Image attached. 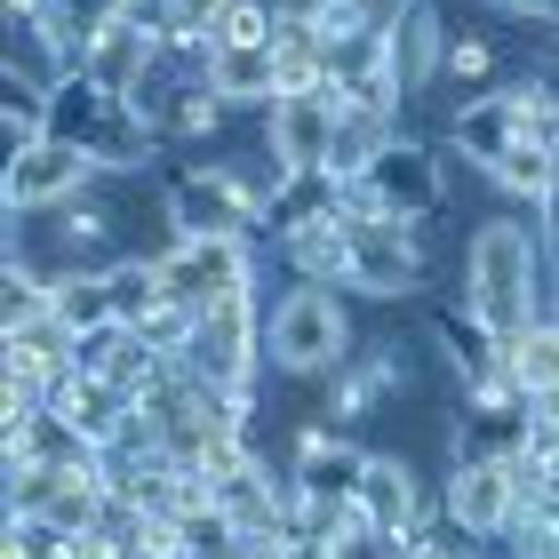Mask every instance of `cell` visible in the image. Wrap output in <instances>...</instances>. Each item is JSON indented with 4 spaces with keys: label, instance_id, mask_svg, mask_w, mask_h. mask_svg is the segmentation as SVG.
Returning a JSON list of instances; mask_svg holds the SVG:
<instances>
[{
    "label": "cell",
    "instance_id": "6da1fadb",
    "mask_svg": "<svg viewBox=\"0 0 559 559\" xmlns=\"http://www.w3.org/2000/svg\"><path fill=\"white\" fill-rule=\"evenodd\" d=\"M455 296H464L496 336H520L527 320H544V304H551V248L536 233V216H520V209L472 216V233H464V288Z\"/></svg>",
    "mask_w": 559,
    "mask_h": 559
},
{
    "label": "cell",
    "instance_id": "7a4b0ae2",
    "mask_svg": "<svg viewBox=\"0 0 559 559\" xmlns=\"http://www.w3.org/2000/svg\"><path fill=\"white\" fill-rule=\"evenodd\" d=\"M352 352H360V328H352L344 288L272 280V296H264V368H272V384H328Z\"/></svg>",
    "mask_w": 559,
    "mask_h": 559
},
{
    "label": "cell",
    "instance_id": "3957f363",
    "mask_svg": "<svg viewBox=\"0 0 559 559\" xmlns=\"http://www.w3.org/2000/svg\"><path fill=\"white\" fill-rule=\"evenodd\" d=\"M344 224H352L344 296H360V304H408L424 288V272H431V224L376 216L368 192H344Z\"/></svg>",
    "mask_w": 559,
    "mask_h": 559
},
{
    "label": "cell",
    "instance_id": "277c9868",
    "mask_svg": "<svg viewBox=\"0 0 559 559\" xmlns=\"http://www.w3.org/2000/svg\"><path fill=\"white\" fill-rule=\"evenodd\" d=\"M527 512H536V488L520 479L512 455H488V464H455V472L440 479V527H448V536H464L472 551L503 544Z\"/></svg>",
    "mask_w": 559,
    "mask_h": 559
},
{
    "label": "cell",
    "instance_id": "5b68a950",
    "mask_svg": "<svg viewBox=\"0 0 559 559\" xmlns=\"http://www.w3.org/2000/svg\"><path fill=\"white\" fill-rule=\"evenodd\" d=\"M368 464H376V448H360V431H344L328 416H304L288 440V488L304 512H352Z\"/></svg>",
    "mask_w": 559,
    "mask_h": 559
},
{
    "label": "cell",
    "instance_id": "8992f818",
    "mask_svg": "<svg viewBox=\"0 0 559 559\" xmlns=\"http://www.w3.org/2000/svg\"><path fill=\"white\" fill-rule=\"evenodd\" d=\"M112 503V479L96 455L81 464H9V520H40V527H64V536H88Z\"/></svg>",
    "mask_w": 559,
    "mask_h": 559
},
{
    "label": "cell",
    "instance_id": "52a82bcc",
    "mask_svg": "<svg viewBox=\"0 0 559 559\" xmlns=\"http://www.w3.org/2000/svg\"><path fill=\"white\" fill-rule=\"evenodd\" d=\"M352 192H368V209H376V216H400V224H440V216H448V152L400 129L384 152H376V168H368Z\"/></svg>",
    "mask_w": 559,
    "mask_h": 559
},
{
    "label": "cell",
    "instance_id": "ba28073f",
    "mask_svg": "<svg viewBox=\"0 0 559 559\" xmlns=\"http://www.w3.org/2000/svg\"><path fill=\"white\" fill-rule=\"evenodd\" d=\"M96 185V160L81 144H64V136H40L33 152H16L9 168H0V209L9 216H48V209H64V200H81Z\"/></svg>",
    "mask_w": 559,
    "mask_h": 559
},
{
    "label": "cell",
    "instance_id": "9c48e42d",
    "mask_svg": "<svg viewBox=\"0 0 559 559\" xmlns=\"http://www.w3.org/2000/svg\"><path fill=\"white\" fill-rule=\"evenodd\" d=\"M527 112H536V105H527V81H503L488 96H455V112H448V160L488 176L503 152L527 136Z\"/></svg>",
    "mask_w": 559,
    "mask_h": 559
},
{
    "label": "cell",
    "instance_id": "30bf717a",
    "mask_svg": "<svg viewBox=\"0 0 559 559\" xmlns=\"http://www.w3.org/2000/svg\"><path fill=\"white\" fill-rule=\"evenodd\" d=\"M257 129H264V152H272L280 185L328 176V144H336V88H320V96H280Z\"/></svg>",
    "mask_w": 559,
    "mask_h": 559
},
{
    "label": "cell",
    "instance_id": "8fae6325",
    "mask_svg": "<svg viewBox=\"0 0 559 559\" xmlns=\"http://www.w3.org/2000/svg\"><path fill=\"white\" fill-rule=\"evenodd\" d=\"M424 344H431V360L455 376V392L496 384V376H503V336L472 312L464 296H455V304H424Z\"/></svg>",
    "mask_w": 559,
    "mask_h": 559
},
{
    "label": "cell",
    "instance_id": "7c38bea8",
    "mask_svg": "<svg viewBox=\"0 0 559 559\" xmlns=\"http://www.w3.org/2000/svg\"><path fill=\"white\" fill-rule=\"evenodd\" d=\"M352 512L368 527H392V536H431V527H440V488H424L416 464H400V455H376Z\"/></svg>",
    "mask_w": 559,
    "mask_h": 559
},
{
    "label": "cell",
    "instance_id": "4fadbf2b",
    "mask_svg": "<svg viewBox=\"0 0 559 559\" xmlns=\"http://www.w3.org/2000/svg\"><path fill=\"white\" fill-rule=\"evenodd\" d=\"M216 512L233 520V536H288L296 527V488L264 464V455H248L240 472L216 479Z\"/></svg>",
    "mask_w": 559,
    "mask_h": 559
},
{
    "label": "cell",
    "instance_id": "5bb4252c",
    "mask_svg": "<svg viewBox=\"0 0 559 559\" xmlns=\"http://www.w3.org/2000/svg\"><path fill=\"white\" fill-rule=\"evenodd\" d=\"M448 33L455 24L440 16V0H400L392 9V64H400V81H408V105L448 72Z\"/></svg>",
    "mask_w": 559,
    "mask_h": 559
},
{
    "label": "cell",
    "instance_id": "9a60e30c",
    "mask_svg": "<svg viewBox=\"0 0 559 559\" xmlns=\"http://www.w3.org/2000/svg\"><path fill=\"white\" fill-rule=\"evenodd\" d=\"M152 57H160V40L144 33V24H129V16H105L88 33V48H81V72L96 88H112V96H136V81L152 72Z\"/></svg>",
    "mask_w": 559,
    "mask_h": 559
},
{
    "label": "cell",
    "instance_id": "2e32d148",
    "mask_svg": "<svg viewBox=\"0 0 559 559\" xmlns=\"http://www.w3.org/2000/svg\"><path fill=\"white\" fill-rule=\"evenodd\" d=\"M209 88L233 112H257L264 120L280 105V57H272V48H209Z\"/></svg>",
    "mask_w": 559,
    "mask_h": 559
},
{
    "label": "cell",
    "instance_id": "e0dca14e",
    "mask_svg": "<svg viewBox=\"0 0 559 559\" xmlns=\"http://www.w3.org/2000/svg\"><path fill=\"white\" fill-rule=\"evenodd\" d=\"M392 136H400L392 120H376V112H360V105H344V96H336V144H328V185L352 192V185H360V176L376 168V152H384Z\"/></svg>",
    "mask_w": 559,
    "mask_h": 559
},
{
    "label": "cell",
    "instance_id": "ac0fdd59",
    "mask_svg": "<svg viewBox=\"0 0 559 559\" xmlns=\"http://www.w3.org/2000/svg\"><path fill=\"white\" fill-rule=\"evenodd\" d=\"M503 376L527 392V408L536 400H559V320H527L520 336H503Z\"/></svg>",
    "mask_w": 559,
    "mask_h": 559
},
{
    "label": "cell",
    "instance_id": "d6986e66",
    "mask_svg": "<svg viewBox=\"0 0 559 559\" xmlns=\"http://www.w3.org/2000/svg\"><path fill=\"white\" fill-rule=\"evenodd\" d=\"M496 72H503V33H496V24H479V16L455 24V33H448V72H440V81H455L464 96H488V88H503Z\"/></svg>",
    "mask_w": 559,
    "mask_h": 559
},
{
    "label": "cell",
    "instance_id": "ffe728a7",
    "mask_svg": "<svg viewBox=\"0 0 559 559\" xmlns=\"http://www.w3.org/2000/svg\"><path fill=\"white\" fill-rule=\"evenodd\" d=\"M488 192H503L512 209H544V200L559 192V168H551V152L536 144V136H520L503 160L488 168Z\"/></svg>",
    "mask_w": 559,
    "mask_h": 559
},
{
    "label": "cell",
    "instance_id": "44dd1931",
    "mask_svg": "<svg viewBox=\"0 0 559 559\" xmlns=\"http://www.w3.org/2000/svg\"><path fill=\"white\" fill-rule=\"evenodd\" d=\"M40 136H48V88L0 72V144H9V160H16V152H33Z\"/></svg>",
    "mask_w": 559,
    "mask_h": 559
},
{
    "label": "cell",
    "instance_id": "7402d4cb",
    "mask_svg": "<svg viewBox=\"0 0 559 559\" xmlns=\"http://www.w3.org/2000/svg\"><path fill=\"white\" fill-rule=\"evenodd\" d=\"M112 320V296H105V264L88 272H57V328L64 336H88V328Z\"/></svg>",
    "mask_w": 559,
    "mask_h": 559
},
{
    "label": "cell",
    "instance_id": "603a6c76",
    "mask_svg": "<svg viewBox=\"0 0 559 559\" xmlns=\"http://www.w3.org/2000/svg\"><path fill=\"white\" fill-rule=\"evenodd\" d=\"M280 96H320L328 88V33H280Z\"/></svg>",
    "mask_w": 559,
    "mask_h": 559
},
{
    "label": "cell",
    "instance_id": "cb8c5ba5",
    "mask_svg": "<svg viewBox=\"0 0 559 559\" xmlns=\"http://www.w3.org/2000/svg\"><path fill=\"white\" fill-rule=\"evenodd\" d=\"M424 536H392V527H368L360 512H344L328 527V559H416Z\"/></svg>",
    "mask_w": 559,
    "mask_h": 559
},
{
    "label": "cell",
    "instance_id": "d4e9b609",
    "mask_svg": "<svg viewBox=\"0 0 559 559\" xmlns=\"http://www.w3.org/2000/svg\"><path fill=\"white\" fill-rule=\"evenodd\" d=\"M272 40H280V24H272V9H264V0H233L209 48H272Z\"/></svg>",
    "mask_w": 559,
    "mask_h": 559
},
{
    "label": "cell",
    "instance_id": "484cf974",
    "mask_svg": "<svg viewBox=\"0 0 559 559\" xmlns=\"http://www.w3.org/2000/svg\"><path fill=\"white\" fill-rule=\"evenodd\" d=\"M280 33H328L336 24V0H264Z\"/></svg>",
    "mask_w": 559,
    "mask_h": 559
},
{
    "label": "cell",
    "instance_id": "4316f807",
    "mask_svg": "<svg viewBox=\"0 0 559 559\" xmlns=\"http://www.w3.org/2000/svg\"><path fill=\"white\" fill-rule=\"evenodd\" d=\"M479 9L503 24H559V0H479Z\"/></svg>",
    "mask_w": 559,
    "mask_h": 559
},
{
    "label": "cell",
    "instance_id": "83f0119b",
    "mask_svg": "<svg viewBox=\"0 0 559 559\" xmlns=\"http://www.w3.org/2000/svg\"><path fill=\"white\" fill-rule=\"evenodd\" d=\"M536 512H544V520H551V536H559V488H551V496H544V503H536Z\"/></svg>",
    "mask_w": 559,
    "mask_h": 559
},
{
    "label": "cell",
    "instance_id": "f1b7e54d",
    "mask_svg": "<svg viewBox=\"0 0 559 559\" xmlns=\"http://www.w3.org/2000/svg\"><path fill=\"white\" fill-rule=\"evenodd\" d=\"M544 312H551V320H559V272H551V304H544Z\"/></svg>",
    "mask_w": 559,
    "mask_h": 559
},
{
    "label": "cell",
    "instance_id": "f546056e",
    "mask_svg": "<svg viewBox=\"0 0 559 559\" xmlns=\"http://www.w3.org/2000/svg\"><path fill=\"white\" fill-rule=\"evenodd\" d=\"M551 57H559V24H551Z\"/></svg>",
    "mask_w": 559,
    "mask_h": 559
}]
</instances>
